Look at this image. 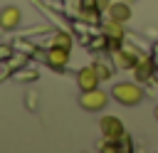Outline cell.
Here are the masks:
<instances>
[{"label":"cell","mask_w":158,"mask_h":153,"mask_svg":"<svg viewBox=\"0 0 158 153\" xmlns=\"http://www.w3.org/2000/svg\"><path fill=\"white\" fill-rule=\"evenodd\" d=\"M111 96L123 106H136L138 101H143V89L131 84V81H121V84H116L111 89Z\"/></svg>","instance_id":"6da1fadb"},{"label":"cell","mask_w":158,"mask_h":153,"mask_svg":"<svg viewBox=\"0 0 158 153\" xmlns=\"http://www.w3.org/2000/svg\"><path fill=\"white\" fill-rule=\"evenodd\" d=\"M106 101H109V96H106V91H101L99 86H96V89H89V91H81V96H79V104H81V109H86V111H101V109L106 106Z\"/></svg>","instance_id":"7a4b0ae2"},{"label":"cell","mask_w":158,"mask_h":153,"mask_svg":"<svg viewBox=\"0 0 158 153\" xmlns=\"http://www.w3.org/2000/svg\"><path fill=\"white\" fill-rule=\"evenodd\" d=\"M99 81H101V76H99L96 67H84V69H79V74H77V84H79V89H81V91L96 89V86H99Z\"/></svg>","instance_id":"3957f363"},{"label":"cell","mask_w":158,"mask_h":153,"mask_svg":"<svg viewBox=\"0 0 158 153\" xmlns=\"http://www.w3.org/2000/svg\"><path fill=\"white\" fill-rule=\"evenodd\" d=\"M101 133L106 136V141L121 138V136H123V123H121V118H116V116H104V118H101Z\"/></svg>","instance_id":"277c9868"},{"label":"cell","mask_w":158,"mask_h":153,"mask_svg":"<svg viewBox=\"0 0 158 153\" xmlns=\"http://www.w3.org/2000/svg\"><path fill=\"white\" fill-rule=\"evenodd\" d=\"M20 20H22L20 7L7 5V7H2V10H0V27H2V30H12V27H17V25H20Z\"/></svg>","instance_id":"5b68a950"},{"label":"cell","mask_w":158,"mask_h":153,"mask_svg":"<svg viewBox=\"0 0 158 153\" xmlns=\"http://www.w3.org/2000/svg\"><path fill=\"white\" fill-rule=\"evenodd\" d=\"M109 15H111V20H116V22H126L128 17H131V7H128V2H114V5H109Z\"/></svg>","instance_id":"8992f818"},{"label":"cell","mask_w":158,"mask_h":153,"mask_svg":"<svg viewBox=\"0 0 158 153\" xmlns=\"http://www.w3.org/2000/svg\"><path fill=\"white\" fill-rule=\"evenodd\" d=\"M67 59H69V49H64V47H52L49 54H47V62L52 67H64Z\"/></svg>","instance_id":"52a82bcc"},{"label":"cell","mask_w":158,"mask_h":153,"mask_svg":"<svg viewBox=\"0 0 158 153\" xmlns=\"http://www.w3.org/2000/svg\"><path fill=\"white\" fill-rule=\"evenodd\" d=\"M104 32H106V37H111V39H121V37H123V30H121V22H116V20H111V22H106V27H104Z\"/></svg>","instance_id":"ba28073f"},{"label":"cell","mask_w":158,"mask_h":153,"mask_svg":"<svg viewBox=\"0 0 158 153\" xmlns=\"http://www.w3.org/2000/svg\"><path fill=\"white\" fill-rule=\"evenodd\" d=\"M116 64H118L121 69H128V67H136V62H133V57H131V54H126V52H118V54H116Z\"/></svg>","instance_id":"9c48e42d"},{"label":"cell","mask_w":158,"mask_h":153,"mask_svg":"<svg viewBox=\"0 0 158 153\" xmlns=\"http://www.w3.org/2000/svg\"><path fill=\"white\" fill-rule=\"evenodd\" d=\"M54 47H64V49H69V47H72V37H69L67 32L54 35Z\"/></svg>","instance_id":"30bf717a"},{"label":"cell","mask_w":158,"mask_h":153,"mask_svg":"<svg viewBox=\"0 0 158 153\" xmlns=\"http://www.w3.org/2000/svg\"><path fill=\"white\" fill-rule=\"evenodd\" d=\"M94 67H96V72H99L101 79H106V76L111 74V67H104V64H94Z\"/></svg>","instance_id":"8fae6325"},{"label":"cell","mask_w":158,"mask_h":153,"mask_svg":"<svg viewBox=\"0 0 158 153\" xmlns=\"http://www.w3.org/2000/svg\"><path fill=\"white\" fill-rule=\"evenodd\" d=\"M123 2H128V5H131V2H136V0H123Z\"/></svg>","instance_id":"7c38bea8"},{"label":"cell","mask_w":158,"mask_h":153,"mask_svg":"<svg viewBox=\"0 0 158 153\" xmlns=\"http://www.w3.org/2000/svg\"><path fill=\"white\" fill-rule=\"evenodd\" d=\"M156 118H158V106H156Z\"/></svg>","instance_id":"4fadbf2b"}]
</instances>
